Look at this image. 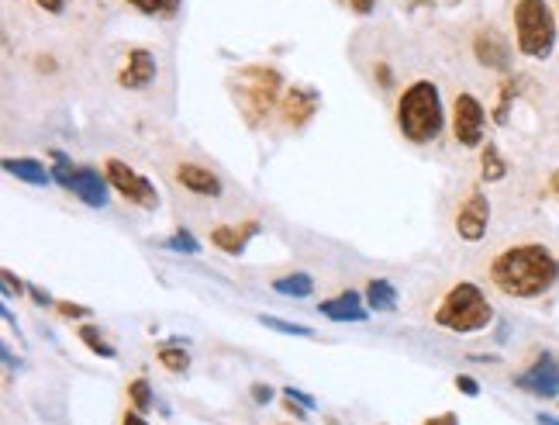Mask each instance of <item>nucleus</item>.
I'll use <instances>...</instances> for the list:
<instances>
[{
    "mask_svg": "<svg viewBox=\"0 0 559 425\" xmlns=\"http://www.w3.org/2000/svg\"><path fill=\"white\" fill-rule=\"evenodd\" d=\"M28 298L38 301V305H52L49 291H42V287H35V284H28Z\"/></svg>",
    "mask_w": 559,
    "mask_h": 425,
    "instance_id": "37",
    "label": "nucleus"
},
{
    "mask_svg": "<svg viewBox=\"0 0 559 425\" xmlns=\"http://www.w3.org/2000/svg\"><path fill=\"white\" fill-rule=\"evenodd\" d=\"M490 284L518 301H532L549 294L559 284V256L546 242H518L490 263Z\"/></svg>",
    "mask_w": 559,
    "mask_h": 425,
    "instance_id": "1",
    "label": "nucleus"
},
{
    "mask_svg": "<svg viewBox=\"0 0 559 425\" xmlns=\"http://www.w3.org/2000/svg\"><path fill=\"white\" fill-rule=\"evenodd\" d=\"M515 387L535 398H559V360L553 353L535 356V363L515 377Z\"/></svg>",
    "mask_w": 559,
    "mask_h": 425,
    "instance_id": "8",
    "label": "nucleus"
},
{
    "mask_svg": "<svg viewBox=\"0 0 559 425\" xmlns=\"http://www.w3.org/2000/svg\"><path fill=\"white\" fill-rule=\"evenodd\" d=\"M4 170L11 173V177L25 180V184H32V187H49L52 184V170H45V166L32 156H7Z\"/></svg>",
    "mask_w": 559,
    "mask_h": 425,
    "instance_id": "17",
    "label": "nucleus"
},
{
    "mask_svg": "<svg viewBox=\"0 0 559 425\" xmlns=\"http://www.w3.org/2000/svg\"><path fill=\"white\" fill-rule=\"evenodd\" d=\"M283 394H287V398H294V401H301V405H308L311 412H315V398H311V394L297 391V387H283Z\"/></svg>",
    "mask_w": 559,
    "mask_h": 425,
    "instance_id": "35",
    "label": "nucleus"
},
{
    "mask_svg": "<svg viewBox=\"0 0 559 425\" xmlns=\"http://www.w3.org/2000/svg\"><path fill=\"white\" fill-rule=\"evenodd\" d=\"M156 73H159L156 56H152L149 49H132V52H128L125 70L118 73V83L125 90H145L152 80H156Z\"/></svg>",
    "mask_w": 559,
    "mask_h": 425,
    "instance_id": "14",
    "label": "nucleus"
},
{
    "mask_svg": "<svg viewBox=\"0 0 559 425\" xmlns=\"http://www.w3.org/2000/svg\"><path fill=\"white\" fill-rule=\"evenodd\" d=\"M59 315L63 318H90V308L87 305H73V301H56Z\"/></svg>",
    "mask_w": 559,
    "mask_h": 425,
    "instance_id": "30",
    "label": "nucleus"
},
{
    "mask_svg": "<svg viewBox=\"0 0 559 425\" xmlns=\"http://www.w3.org/2000/svg\"><path fill=\"white\" fill-rule=\"evenodd\" d=\"M480 177H484V184H497V180L508 177V159L501 156L494 142L480 146Z\"/></svg>",
    "mask_w": 559,
    "mask_h": 425,
    "instance_id": "19",
    "label": "nucleus"
},
{
    "mask_svg": "<svg viewBox=\"0 0 559 425\" xmlns=\"http://www.w3.org/2000/svg\"><path fill=\"white\" fill-rule=\"evenodd\" d=\"M259 322H263L266 329H273V332H283V336H301V339L315 336V332H311L308 325H301V322H283V318H273V315H259Z\"/></svg>",
    "mask_w": 559,
    "mask_h": 425,
    "instance_id": "26",
    "label": "nucleus"
},
{
    "mask_svg": "<svg viewBox=\"0 0 559 425\" xmlns=\"http://www.w3.org/2000/svg\"><path fill=\"white\" fill-rule=\"evenodd\" d=\"M425 425H459V415L456 412H442V415H432Z\"/></svg>",
    "mask_w": 559,
    "mask_h": 425,
    "instance_id": "36",
    "label": "nucleus"
},
{
    "mask_svg": "<svg viewBox=\"0 0 559 425\" xmlns=\"http://www.w3.org/2000/svg\"><path fill=\"white\" fill-rule=\"evenodd\" d=\"M556 18H559V7H556Z\"/></svg>",
    "mask_w": 559,
    "mask_h": 425,
    "instance_id": "43",
    "label": "nucleus"
},
{
    "mask_svg": "<svg viewBox=\"0 0 559 425\" xmlns=\"http://www.w3.org/2000/svg\"><path fill=\"white\" fill-rule=\"evenodd\" d=\"M349 7L356 14H373V7H377V4H373V0H349Z\"/></svg>",
    "mask_w": 559,
    "mask_h": 425,
    "instance_id": "39",
    "label": "nucleus"
},
{
    "mask_svg": "<svg viewBox=\"0 0 559 425\" xmlns=\"http://www.w3.org/2000/svg\"><path fill=\"white\" fill-rule=\"evenodd\" d=\"M104 173H107V180H111V191L125 197L128 204H135V208H142V211H156L159 208L156 184H152L149 177H142L139 170H132V166L121 163V159H107Z\"/></svg>",
    "mask_w": 559,
    "mask_h": 425,
    "instance_id": "6",
    "label": "nucleus"
},
{
    "mask_svg": "<svg viewBox=\"0 0 559 425\" xmlns=\"http://www.w3.org/2000/svg\"><path fill=\"white\" fill-rule=\"evenodd\" d=\"M366 308L370 311H384V315H390V311H397V291L394 284L384 277H373L370 284H366Z\"/></svg>",
    "mask_w": 559,
    "mask_h": 425,
    "instance_id": "18",
    "label": "nucleus"
},
{
    "mask_svg": "<svg viewBox=\"0 0 559 425\" xmlns=\"http://www.w3.org/2000/svg\"><path fill=\"white\" fill-rule=\"evenodd\" d=\"M52 159H56V166H52V180H56L63 191H73V177H76V166L70 163V156L66 153H52Z\"/></svg>",
    "mask_w": 559,
    "mask_h": 425,
    "instance_id": "27",
    "label": "nucleus"
},
{
    "mask_svg": "<svg viewBox=\"0 0 559 425\" xmlns=\"http://www.w3.org/2000/svg\"><path fill=\"white\" fill-rule=\"evenodd\" d=\"M283 408H287V415H294V419H308V412H311L308 405H301V401L287 398V394H283Z\"/></svg>",
    "mask_w": 559,
    "mask_h": 425,
    "instance_id": "32",
    "label": "nucleus"
},
{
    "mask_svg": "<svg viewBox=\"0 0 559 425\" xmlns=\"http://www.w3.org/2000/svg\"><path fill=\"white\" fill-rule=\"evenodd\" d=\"M0 280H4V298L11 301V298H21V294H28V287L21 284L18 277H14L11 270H0Z\"/></svg>",
    "mask_w": 559,
    "mask_h": 425,
    "instance_id": "29",
    "label": "nucleus"
},
{
    "mask_svg": "<svg viewBox=\"0 0 559 425\" xmlns=\"http://www.w3.org/2000/svg\"><path fill=\"white\" fill-rule=\"evenodd\" d=\"M280 87H283V77L277 70H270V66H245V70H239V77H235V97H239V108L252 128L263 125L270 118V111L277 108Z\"/></svg>",
    "mask_w": 559,
    "mask_h": 425,
    "instance_id": "5",
    "label": "nucleus"
},
{
    "mask_svg": "<svg viewBox=\"0 0 559 425\" xmlns=\"http://www.w3.org/2000/svg\"><path fill=\"white\" fill-rule=\"evenodd\" d=\"M484 128H487V111H484V104H480V97L456 94V104H453V139L463 149H480V146H484Z\"/></svg>",
    "mask_w": 559,
    "mask_h": 425,
    "instance_id": "7",
    "label": "nucleus"
},
{
    "mask_svg": "<svg viewBox=\"0 0 559 425\" xmlns=\"http://www.w3.org/2000/svg\"><path fill=\"white\" fill-rule=\"evenodd\" d=\"M252 401H256V405H270L273 387L270 384H252Z\"/></svg>",
    "mask_w": 559,
    "mask_h": 425,
    "instance_id": "33",
    "label": "nucleus"
},
{
    "mask_svg": "<svg viewBox=\"0 0 559 425\" xmlns=\"http://www.w3.org/2000/svg\"><path fill=\"white\" fill-rule=\"evenodd\" d=\"M490 322H494V308H490L487 294L480 291L477 284H470V280L449 287V294L439 301V308H435V325H442V329H449V332H459V336L487 329Z\"/></svg>",
    "mask_w": 559,
    "mask_h": 425,
    "instance_id": "4",
    "label": "nucleus"
},
{
    "mask_svg": "<svg viewBox=\"0 0 559 425\" xmlns=\"http://www.w3.org/2000/svg\"><path fill=\"white\" fill-rule=\"evenodd\" d=\"M163 249H173V253H183V256H197L201 253V242H197L187 229H176L170 239L163 242Z\"/></svg>",
    "mask_w": 559,
    "mask_h": 425,
    "instance_id": "25",
    "label": "nucleus"
},
{
    "mask_svg": "<svg viewBox=\"0 0 559 425\" xmlns=\"http://www.w3.org/2000/svg\"><path fill=\"white\" fill-rule=\"evenodd\" d=\"M121 425H149V422H145V415L139 412V408H128L125 419H121Z\"/></svg>",
    "mask_w": 559,
    "mask_h": 425,
    "instance_id": "38",
    "label": "nucleus"
},
{
    "mask_svg": "<svg viewBox=\"0 0 559 425\" xmlns=\"http://www.w3.org/2000/svg\"><path fill=\"white\" fill-rule=\"evenodd\" d=\"M473 56H477V63L484 66V70H494V73L511 70V45L501 32H494V28L477 32V39H473Z\"/></svg>",
    "mask_w": 559,
    "mask_h": 425,
    "instance_id": "11",
    "label": "nucleus"
},
{
    "mask_svg": "<svg viewBox=\"0 0 559 425\" xmlns=\"http://www.w3.org/2000/svg\"><path fill=\"white\" fill-rule=\"evenodd\" d=\"M553 191H556V197H559V170L553 173Z\"/></svg>",
    "mask_w": 559,
    "mask_h": 425,
    "instance_id": "42",
    "label": "nucleus"
},
{
    "mask_svg": "<svg viewBox=\"0 0 559 425\" xmlns=\"http://www.w3.org/2000/svg\"><path fill=\"white\" fill-rule=\"evenodd\" d=\"M490 229V201L484 191H477L473 187L470 194H466L463 208L456 211V235L466 242H480Z\"/></svg>",
    "mask_w": 559,
    "mask_h": 425,
    "instance_id": "9",
    "label": "nucleus"
},
{
    "mask_svg": "<svg viewBox=\"0 0 559 425\" xmlns=\"http://www.w3.org/2000/svg\"><path fill=\"white\" fill-rule=\"evenodd\" d=\"M256 235H259V222L256 218H249V222H242V225H218V229H211V242L221 249V253L242 256L245 246H249Z\"/></svg>",
    "mask_w": 559,
    "mask_h": 425,
    "instance_id": "16",
    "label": "nucleus"
},
{
    "mask_svg": "<svg viewBox=\"0 0 559 425\" xmlns=\"http://www.w3.org/2000/svg\"><path fill=\"white\" fill-rule=\"evenodd\" d=\"M38 7H42L45 14H63L66 11V4H70V0H35Z\"/></svg>",
    "mask_w": 559,
    "mask_h": 425,
    "instance_id": "34",
    "label": "nucleus"
},
{
    "mask_svg": "<svg viewBox=\"0 0 559 425\" xmlns=\"http://www.w3.org/2000/svg\"><path fill=\"white\" fill-rule=\"evenodd\" d=\"M111 180H107V173L94 170V166H76V177H73V191L80 197L87 208H107V201H111Z\"/></svg>",
    "mask_w": 559,
    "mask_h": 425,
    "instance_id": "12",
    "label": "nucleus"
},
{
    "mask_svg": "<svg viewBox=\"0 0 559 425\" xmlns=\"http://www.w3.org/2000/svg\"><path fill=\"white\" fill-rule=\"evenodd\" d=\"M128 7H135L145 18H173L183 7V0H128Z\"/></svg>",
    "mask_w": 559,
    "mask_h": 425,
    "instance_id": "23",
    "label": "nucleus"
},
{
    "mask_svg": "<svg viewBox=\"0 0 559 425\" xmlns=\"http://www.w3.org/2000/svg\"><path fill=\"white\" fill-rule=\"evenodd\" d=\"M377 80H380V87H390V83H394V77H390V70L384 63L377 66Z\"/></svg>",
    "mask_w": 559,
    "mask_h": 425,
    "instance_id": "40",
    "label": "nucleus"
},
{
    "mask_svg": "<svg viewBox=\"0 0 559 425\" xmlns=\"http://www.w3.org/2000/svg\"><path fill=\"white\" fill-rule=\"evenodd\" d=\"M270 287L277 294H283V298H311V294H315V280H311L308 273H287V277L273 280Z\"/></svg>",
    "mask_w": 559,
    "mask_h": 425,
    "instance_id": "20",
    "label": "nucleus"
},
{
    "mask_svg": "<svg viewBox=\"0 0 559 425\" xmlns=\"http://www.w3.org/2000/svg\"><path fill=\"white\" fill-rule=\"evenodd\" d=\"M280 111H283V121H287L290 128H304L311 118L321 111V94L315 87H304V83H294V87L283 94L280 101Z\"/></svg>",
    "mask_w": 559,
    "mask_h": 425,
    "instance_id": "10",
    "label": "nucleus"
},
{
    "mask_svg": "<svg viewBox=\"0 0 559 425\" xmlns=\"http://www.w3.org/2000/svg\"><path fill=\"white\" fill-rule=\"evenodd\" d=\"M156 356H159V363H163V370H170V374H187L190 370V356H187V349L180 346V339L159 346Z\"/></svg>",
    "mask_w": 559,
    "mask_h": 425,
    "instance_id": "22",
    "label": "nucleus"
},
{
    "mask_svg": "<svg viewBox=\"0 0 559 425\" xmlns=\"http://www.w3.org/2000/svg\"><path fill=\"white\" fill-rule=\"evenodd\" d=\"M535 422H539V425H559V419H553V415H546V412L535 415Z\"/></svg>",
    "mask_w": 559,
    "mask_h": 425,
    "instance_id": "41",
    "label": "nucleus"
},
{
    "mask_svg": "<svg viewBox=\"0 0 559 425\" xmlns=\"http://www.w3.org/2000/svg\"><path fill=\"white\" fill-rule=\"evenodd\" d=\"M511 21H515V45L525 59L542 63V59L553 56L559 39V18L549 7V0H515Z\"/></svg>",
    "mask_w": 559,
    "mask_h": 425,
    "instance_id": "3",
    "label": "nucleus"
},
{
    "mask_svg": "<svg viewBox=\"0 0 559 425\" xmlns=\"http://www.w3.org/2000/svg\"><path fill=\"white\" fill-rule=\"evenodd\" d=\"M176 184H183L190 194H197V197H221L225 194V184H221L218 173H211L208 166H201V163H180L176 166Z\"/></svg>",
    "mask_w": 559,
    "mask_h": 425,
    "instance_id": "13",
    "label": "nucleus"
},
{
    "mask_svg": "<svg viewBox=\"0 0 559 425\" xmlns=\"http://www.w3.org/2000/svg\"><path fill=\"white\" fill-rule=\"evenodd\" d=\"M318 311L332 322H366L370 318V308H366V298L359 291H342L339 298H328L321 301Z\"/></svg>",
    "mask_w": 559,
    "mask_h": 425,
    "instance_id": "15",
    "label": "nucleus"
},
{
    "mask_svg": "<svg viewBox=\"0 0 559 425\" xmlns=\"http://www.w3.org/2000/svg\"><path fill=\"white\" fill-rule=\"evenodd\" d=\"M128 398H132V408H139V412H149L152 405H159L156 394H152V387L145 377H135L132 384H128Z\"/></svg>",
    "mask_w": 559,
    "mask_h": 425,
    "instance_id": "24",
    "label": "nucleus"
},
{
    "mask_svg": "<svg viewBox=\"0 0 559 425\" xmlns=\"http://www.w3.org/2000/svg\"><path fill=\"white\" fill-rule=\"evenodd\" d=\"M515 80H508L501 87V101H497V108H494V121L497 125H508V104H511V97H515Z\"/></svg>",
    "mask_w": 559,
    "mask_h": 425,
    "instance_id": "28",
    "label": "nucleus"
},
{
    "mask_svg": "<svg viewBox=\"0 0 559 425\" xmlns=\"http://www.w3.org/2000/svg\"><path fill=\"white\" fill-rule=\"evenodd\" d=\"M456 387H459V394H466V398H477V394H480V384L473 381V377H466V374L456 377Z\"/></svg>",
    "mask_w": 559,
    "mask_h": 425,
    "instance_id": "31",
    "label": "nucleus"
},
{
    "mask_svg": "<svg viewBox=\"0 0 559 425\" xmlns=\"http://www.w3.org/2000/svg\"><path fill=\"white\" fill-rule=\"evenodd\" d=\"M76 336H80V343L87 346L94 356H104V360H114V356H118V349L107 343L97 325H80V329H76Z\"/></svg>",
    "mask_w": 559,
    "mask_h": 425,
    "instance_id": "21",
    "label": "nucleus"
},
{
    "mask_svg": "<svg viewBox=\"0 0 559 425\" xmlns=\"http://www.w3.org/2000/svg\"><path fill=\"white\" fill-rule=\"evenodd\" d=\"M397 128L408 142L428 146L446 128V108H442V94L432 80H415L397 101Z\"/></svg>",
    "mask_w": 559,
    "mask_h": 425,
    "instance_id": "2",
    "label": "nucleus"
}]
</instances>
